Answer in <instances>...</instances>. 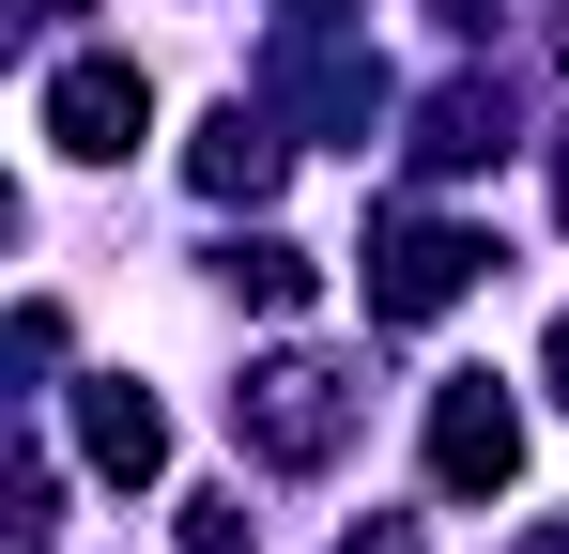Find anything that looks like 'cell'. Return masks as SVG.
I'll list each match as a JSON object with an SVG mask.
<instances>
[{
  "instance_id": "6da1fadb",
  "label": "cell",
  "mask_w": 569,
  "mask_h": 554,
  "mask_svg": "<svg viewBox=\"0 0 569 554\" xmlns=\"http://www.w3.org/2000/svg\"><path fill=\"white\" fill-rule=\"evenodd\" d=\"M231 432H247L262 462H323L339 432H355V369H323V355L247 369V385H231Z\"/></svg>"
},
{
  "instance_id": "7a4b0ae2",
  "label": "cell",
  "mask_w": 569,
  "mask_h": 554,
  "mask_svg": "<svg viewBox=\"0 0 569 554\" xmlns=\"http://www.w3.org/2000/svg\"><path fill=\"white\" fill-rule=\"evenodd\" d=\"M477 277H492V247H477V231L400 216V231H370V324H431V308H462Z\"/></svg>"
},
{
  "instance_id": "3957f363",
  "label": "cell",
  "mask_w": 569,
  "mask_h": 554,
  "mask_svg": "<svg viewBox=\"0 0 569 554\" xmlns=\"http://www.w3.org/2000/svg\"><path fill=\"white\" fill-rule=\"evenodd\" d=\"M431 477H447L462 508H492V493L523 477V400H508L492 369H462V385L431 400Z\"/></svg>"
},
{
  "instance_id": "277c9868",
  "label": "cell",
  "mask_w": 569,
  "mask_h": 554,
  "mask_svg": "<svg viewBox=\"0 0 569 554\" xmlns=\"http://www.w3.org/2000/svg\"><path fill=\"white\" fill-rule=\"evenodd\" d=\"M139 123H154V78H139L123 47H93V62H62V78H47V139H62L78 170H108Z\"/></svg>"
},
{
  "instance_id": "5b68a950",
  "label": "cell",
  "mask_w": 569,
  "mask_h": 554,
  "mask_svg": "<svg viewBox=\"0 0 569 554\" xmlns=\"http://www.w3.org/2000/svg\"><path fill=\"white\" fill-rule=\"evenodd\" d=\"M78 447H93V477H154V462H170V416H154V385L93 369V385H78Z\"/></svg>"
},
{
  "instance_id": "8992f818",
  "label": "cell",
  "mask_w": 569,
  "mask_h": 554,
  "mask_svg": "<svg viewBox=\"0 0 569 554\" xmlns=\"http://www.w3.org/2000/svg\"><path fill=\"white\" fill-rule=\"evenodd\" d=\"M200 200H262V185L292 170V139H278V108H247V92H231V108H216V123H200Z\"/></svg>"
},
{
  "instance_id": "52a82bcc",
  "label": "cell",
  "mask_w": 569,
  "mask_h": 554,
  "mask_svg": "<svg viewBox=\"0 0 569 554\" xmlns=\"http://www.w3.org/2000/svg\"><path fill=\"white\" fill-rule=\"evenodd\" d=\"M278 92H292V108H308V123H339V139H355V123H370V108H385V78H370V47H323V31H292V47H278Z\"/></svg>"
},
{
  "instance_id": "ba28073f",
  "label": "cell",
  "mask_w": 569,
  "mask_h": 554,
  "mask_svg": "<svg viewBox=\"0 0 569 554\" xmlns=\"http://www.w3.org/2000/svg\"><path fill=\"white\" fill-rule=\"evenodd\" d=\"M416 155H431V170H492V155H508V92H492V78H447L431 108H416Z\"/></svg>"
},
{
  "instance_id": "9c48e42d",
  "label": "cell",
  "mask_w": 569,
  "mask_h": 554,
  "mask_svg": "<svg viewBox=\"0 0 569 554\" xmlns=\"http://www.w3.org/2000/svg\"><path fill=\"white\" fill-rule=\"evenodd\" d=\"M231 293H247V308H308L323 263H308V247H231Z\"/></svg>"
},
{
  "instance_id": "30bf717a",
  "label": "cell",
  "mask_w": 569,
  "mask_h": 554,
  "mask_svg": "<svg viewBox=\"0 0 569 554\" xmlns=\"http://www.w3.org/2000/svg\"><path fill=\"white\" fill-rule=\"evenodd\" d=\"M186 554H262V524L247 508H186Z\"/></svg>"
},
{
  "instance_id": "8fae6325",
  "label": "cell",
  "mask_w": 569,
  "mask_h": 554,
  "mask_svg": "<svg viewBox=\"0 0 569 554\" xmlns=\"http://www.w3.org/2000/svg\"><path fill=\"white\" fill-rule=\"evenodd\" d=\"M339 554H416V524H355V540H339Z\"/></svg>"
},
{
  "instance_id": "7c38bea8",
  "label": "cell",
  "mask_w": 569,
  "mask_h": 554,
  "mask_svg": "<svg viewBox=\"0 0 569 554\" xmlns=\"http://www.w3.org/2000/svg\"><path fill=\"white\" fill-rule=\"evenodd\" d=\"M539 369H555V400H569V324H555V339H539Z\"/></svg>"
},
{
  "instance_id": "4fadbf2b",
  "label": "cell",
  "mask_w": 569,
  "mask_h": 554,
  "mask_svg": "<svg viewBox=\"0 0 569 554\" xmlns=\"http://www.w3.org/2000/svg\"><path fill=\"white\" fill-rule=\"evenodd\" d=\"M555 216H569V155H555Z\"/></svg>"
}]
</instances>
